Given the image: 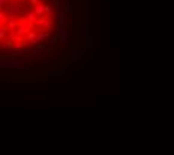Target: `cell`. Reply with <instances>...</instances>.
Returning a JSON list of instances; mask_svg holds the SVG:
<instances>
[{"label":"cell","mask_w":174,"mask_h":155,"mask_svg":"<svg viewBox=\"0 0 174 155\" xmlns=\"http://www.w3.org/2000/svg\"><path fill=\"white\" fill-rule=\"evenodd\" d=\"M0 64H2V67H23L26 64V61L23 58H18L17 55H9V57H5L2 55V58H0Z\"/></svg>","instance_id":"1"},{"label":"cell","mask_w":174,"mask_h":155,"mask_svg":"<svg viewBox=\"0 0 174 155\" xmlns=\"http://www.w3.org/2000/svg\"><path fill=\"white\" fill-rule=\"evenodd\" d=\"M72 75V72H66V70H60V72H48L50 81L51 82H63L66 78H69Z\"/></svg>","instance_id":"2"},{"label":"cell","mask_w":174,"mask_h":155,"mask_svg":"<svg viewBox=\"0 0 174 155\" xmlns=\"http://www.w3.org/2000/svg\"><path fill=\"white\" fill-rule=\"evenodd\" d=\"M95 27L90 24V23H87L86 24V46L87 48H93V35H95Z\"/></svg>","instance_id":"3"},{"label":"cell","mask_w":174,"mask_h":155,"mask_svg":"<svg viewBox=\"0 0 174 155\" xmlns=\"http://www.w3.org/2000/svg\"><path fill=\"white\" fill-rule=\"evenodd\" d=\"M66 11H62L60 15H59V27H57V35H65L66 33V29H68V24H66Z\"/></svg>","instance_id":"4"},{"label":"cell","mask_w":174,"mask_h":155,"mask_svg":"<svg viewBox=\"0 0 174 155\" xmlns=\"http://www.w3.org/2000/svg\"><path fill=\"white\" fill-rule=\"evenodd\" d=\"M59 39H60V43H62V46L63 48H68V49H72L75 45H74V39H72V36H69V35H59Z\"/></svg>","instance_id":"5"},{"label":"cell","mask_w":174,"mask_h":155,"mask_svg":"<svg viewBox=\"0 0 174 155\" xmlns=\"http://www.w3.org/2000/svg\"><path fill=\"white\" fill-rule=\"evenodd\" d=\"M33 11H35V14H36L38 17L45 15V14H47V3H39V5L33 6Z\"/></svg>","instance_id":"6"},{"label":"cell","mask_w":174,"mask_h":155,"mask_svg":"<svg viewBox=\"0 0 174 155\" xmlns=\"http://www.w3.org/2000/svg\"><path fill=\"white\" fill-rule=\"evenodd\" d=\"M29 32H30V30L27 29V26H26V24H20V26H18V29H17V36L23 39V37H26V36H27V33H29Z\"/></svg>","instance_id":"7"},{"label":"cell","mask_w":174,"mask_h":155,"mask_svg":"<svg viewBox=\"0 0 174 155\" xmlns=\"http://www.w3.org/2000/svg\"><path fill=\"white\" fill-rule=\"evenodd\" d=\"M47 37H48V32H39L38 36H36V39H35V42H33V45H39V43H42Z\"/></svg>","instance_id":"8"},{"label":"cell","mask_w":174,"mask_h":155,"mask_svg":"<svg viewBox=\"0 0 174 155\" xmlns=\"http://www.w3.org/2000/svg\"><path fill=\"white\" fill-rule=\"evenodd\" d=\"M48 20H50V18H48L47 15H42V17H39V20H38V23H36V27L44 30V29H45V26H47V23H48Z\"/></svg>","instance_id":"9"},{"label":"cell","mask_w":174,"mask_h":155,"mask_svg":"<svg viewBox=\"0 0 174 155\" xmlns=\"http://www.w3.org/2000/svg\"><path fill=\"white\" fill-rule=\"evenodd\" d=\"M8 21H9V15L5 12V9H2L0 11V24L5 26V24H8Z\"/></svg>","instance_id":"10"},{"label":"cell","mask_w":174,"mask_h":155,"mask_svg":"<svg viewBox=\"0 0 174 155\" xmlns=\"http://www.w3.org/2000/svg\"><path fill=\"white\" fill-rule=\"evenodd\" d=\"M8 33H9V27H8V24H5V26L0 27V39H2V40H5V37L8 36Z\"/></svg>","instance_id":"11"},{"label":"cell","mask_w":174,"mask_h":155,"mask_svg":"<svg viewBox=\"0 0 174 155\" xmlns=\"http://www.w3.org/2000/svg\"><path fill=\"white\" fill-rule=\"evenodd\" d=\"M9 8H11V11H9L8 15H9V17H17V18H18V15L21 14V9H20L18 6H9Z\"/></svg>","instance_id":"12"},{"label":"cell","mask_w":174,"mask_h":155,"mask_svg":"<svg viewBox=\"0 0 174 155\" xmlns=\"http://www.w3.org/2000/svg\"><path fill=\"white\" fill-rule=\"evenodd\" d=\"M38 33H39V32H32V30H30V32L27 33V36H26L24 39H26V40H29V42H30V43L33 45V42H35V39H36Z\"/></svg>","instance_id":"13"},{"label":"cell","mask_w":174,"mask_h":155,"mask_svg":"<svg viewBox=\"0 0 174 155\" xmlns=\"http://www.w3.org/2000/svg\"><path fill=\"white\" fill-rule=\"evenodd\" d=\"M80 57V49H78V46H74L72 48V52H71V58L72 60H77Z\"/></svg>","instance_id":"14"},{"label":"cell","mask_w":174,"mask_h":155,"mask_svg":"<svg viewBox=\"0 0 174 155\" xmlns=\"http://www.w3.org/2000/svg\"><path fill=\"white\" fill-rule=\"evenodd\" d=\"M48 18H51L53 15H54V11H53V6L51 5H47V14H45Z\"/></svg>","instance_id":"15"},{"label":"cell","mask_w":174,"mask_h":155,"mask_svg":"<svg viewBox=\"0 0 174 155\" xmlns=\"http://www.w3.org/2000/svg\"><path fill=\"white\" fill-rule=\"evenodd\" d=\"M51 29H53V20L50 18V20H48V23H47V26H45V29H44V32H48V33H50V30H51Z\"/></svg>","instance_id":"16"},{"label":"cell","mask_w":174,"mask_h":155,"mask_svg":"<svg viewBox=\"0 0 174 155\" xmlns=\"http://www.w3.org/2000/svg\"><path fill=\"white\" fill-rule=\"evenodd\" d=\"M38 52H41L42 55H45V54L48 52V49H47L45 46H39V48H38Z\"/></svg>","instance_id":"17"},{"label":"cell","mask_w":174,"mask_h":155,"mask_svg":"<svg viewBox=\"0 0 174 155\" xmlns=\"http://www.w3.org/2000/svg\"><path fill=\"white\" fill-rule=\"evenodd\" d=\"M29 3H30V6H36V5L42 3V0H29Z\"/></svg>","instance_id":"18"},{"label":"cell","mask_w":174,"mask_h":155,"mask_svg":"<svg viewBox=\"0 0 174 155\" xmlns=\"http://www.w3.org/2000/svg\"><path fill=\"white\" fill-rule=\"evenodd\" d=\"M6 5H9V0H0V8L2 9H5Z\"/></svg>","instance_id":"19"},{"label":"cell","mask_w":174,"mask_h":155,"mask_svg":"<svg viewBox=\"0 0 174 155\" xmlns=\"http://www.w3.org/2000/svg\"><path fill=\"white\" fill-rule=\"evenodd\" d=\"M65 11H66L68 14H71V12H72V3H71V2L68 3V6H66V9H65Z\"/></svg>","instance_id":"20"},{"label":"cell","mask_w":174,"mask_h":155,"mask_svg":"<svg viewBox=\"0 0 174 155\" xmlns=\"http://www.w3.org/2000/svg\"><path fill=\"white\" fill-rule=\"evenodd\" d=\"M0 48H2V49L8 48V42H6V40H2V42H0Z\"/></svg>","instance_id":"21"}]
</instances>
